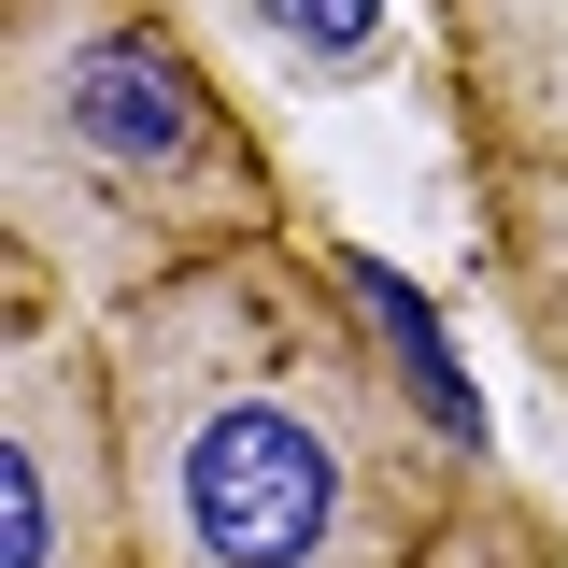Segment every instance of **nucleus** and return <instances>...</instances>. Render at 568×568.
Returning <instances> with one entry per match:
<instances>
[{
    "label": "nucleus",
    "instance_id": "423d86ee",
    "mask_svg": "<svg viewBox=\"0 0 568 568\" xmlns=\"http://www.w3.org/2000/svg\"><path fill=\"white\" fill-rule=\"evenodd\" d=\"M256 43H271V71H313V85H355V71H384V0H227Z\"/></svg>",
    "mask_w": 568,
    "mask_h": 568
},
{
    "label": "nucleus",
    "instance_id": "7ed1b4c3",
    "mask_svg": "<svg viewBox=\"0 0 568 568\" xmlns=\"http://www.w3.org/2000/svg\"><path fill=\"white\" fill-rule=\"evenodd\" d=\"M0 568H142L100 313L58 284L0 298Z\"/></svg>",
    "mask_w": 568,
    "mask_h": 568
},
{
    "label": "nucleus",
    "instance_id": "f257e3e1",
    "mask_svg": "<svg viewBox=\"0 0 568 568\" xmlns=\"http://www.w3.org/2000/svg\"><path fill=\"white\" fill-rule=\"evenodd\" d=\"M100 369L142 568H426L484 469L426 384H398L355 256H313L298 227L100 313Z\"/></svg>",
    "mask_w": 568,
    "mask_h": 568
},
{
    "label": "nucleus",
    "instance_id": "0eeeda50",
    "mask_svg": "<svg viewBox=\"0 0 568 568\" xmlns=\"http://www.w3.org/2000/svg\"><path fill=\"white\" fill-rule=\"evenodd\" d=\"M426 568H568V526H555L526 484L469 469V484H455V511H440V540H426Z\"/></svg>",
    "mask_w": 568,
    "mask_h": 568
},
{
    "label": "nucleus",
    "instance_id": "39448f33",
    "mask_svg": "<svg viewBox=\"0 0 568 568\" xmlns=\"http://www.w3.org/2000/svg\"><path fill=\"white\" fill-rule=\"evenodd\" d=\"M484 171V256H497V313L540 355V384L568 398V185L526 156H469Z\"/></svg>",
    "mask_w": 568,
    "mask_h": 568
},
{
    "label": "nucleus",
    "instance_id": "f03ea898",
    "mask_svg": "<svg viewBox=\"0 0 568 568\" xmlns=\"http://www.w3.org/2000/svg\"><path fill=\"white\" fill-rule=\"evenodd\" d=\"M284 171L213 85L185 0H0V256L129 313L200 256L284 242Z\"/></svg>",
    "mask_w": 568,
    "mask_h": 568
},
{
    "label": "nucleus",
    "instance_id": "20e7f679",
    "mask_svg": "<svg viewBox=\"0 0 568 568\" xmlns=\"http://www.w3.org/2000/svg\"><path fill=\"white\" fill-rule=\"evenodd\" d=\"M440 58L469 156H526L568 185V0H440Z\"/></svg>",
    "mask_w": 568,
    "mask_h": 568
}]
</instances>
